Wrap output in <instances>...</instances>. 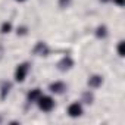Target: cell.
I'll use <instances>...</instances> for the list:
<instances>
[{
    "label": "cell",
    "instance_id": "cell-11",
    "mask_svg": "<svg viewBox=\"0 0 125 125\" xmlns=\"http://www.w3.org/2000/svg\"><path fill=\"white\" fill-rule=\"evenodd\" d=\"M93 100H94V97H93V94L90 93V91H85L84 94H83V102H85V103H93Z\"/></svg>",
    "mask_w": 125,
    "mask_h": 125
},
{
    "label": "cell",
    "instance_id": "cell-9",
    "mask_svg": "<svg viewBox=\"0 0 125 125\" xmlns=\"http://www.w3.org/2000/svg\"><path fill=\"white\" fill-rule=\"evenodd\" d=\"M10 88H12V84H10V83H3L2 91H0V99H6V96L9 94Z\"/></svg>",
    "mask_w": 125,
    "mask_h": 125
},
{
    "label": "cell",
    "instance_id": "cell-14",
    "mask_svg": "<svg viewBox=\"0 0 125 125\" xmlns=\"http://www.w3.org/2000/svg\"><path fill=\"white\" fill-rule=\"evenodd\" d=\"M71 2H72V0H59V6L65 9V8H68L71 5Z\"/></svg>",
    "mask_w": 125,
    "mask_h": 125
},
{
    "label": "cell",
    "instance_id": "cell-10",
    "mask_svg": "<svg viewBox=\"0 0 125 125\" xmlns=\"http://www.w3.org/2000/svg\"><path fill=\"white\" fill-rule=\"evenodd\" d=\"M106 35H107V28L104 25H99L96 28V37L97 38H104Z\"/></svg>",
    "mask_w": 125,
    "mask_h": 125
},
{
    "label": "cell",
    "instance_id": "cell-5",
    "mask_svg": "<svg viewBox=\"0 0 125 125\" xmlns=\"http://www.w3.org/2000/svg\"><path fill=\"white\" fill-rule=\"evenodd\" d=\"M49 90L52 93H54V94H62L66 90V85H65V83H62V81H54V83H52L49 85Z\"/></svg>",
    "mask_w": 125,
    "mask_h": 125
},
{
    "label": "cell",
    "instance_id": "cell-15",
    "mask_svg": "<svg viewBox=\"0 0 125 125\" xmlns=\"http://www.w3.org/2000/svg\"><path fill=\"white\" fill-rule=\"evenodd\" d=\"M113 3L118 5V6H124L125 5V0H113Z\"/></svg>",
    "mask_w": 125,
    "mask_h": 125
},
{
    "label": "cell",
    "instance_id": "cell-12",
    "mask_svg": "<svg viewBox=\"0 0 125 125\" xmlns=\"http://www.w3.org/2000/svg\"><path fill=\"white\" fill-rule=\"evenodd\" d=\"M10 30H12V24H10V22H5V24L2 25V28H0V31H2L3 34L10 32Z\"/></svg>",
    "mask_w": 125,
    "mask_h": 125
},
{
    "label": "cell",
    "instance_id": "cell-7",
    "mask_svg": "<svg viewBox=\"0 0 125 125\" xmlns=\"http://www.w3.org/2000/svg\"><path fill=\"white\" fill-rule=\"evenodd\" d=\"M87 84L90 88H99L103 84V77L102 75H91V77H88Z\"/></svg>",
    "mask_w": 125,
    "mask_h": 125
},
{
    "label": "cell",
    "instance_id": "cell-17",
    "mask_svg": "<svg viewBox=\"0 0 125 125\" xmlns=\"http://www.w3.org/2000/svg\"><path fill=\"white\" fill-rule=\"evenodd\" d=\"M100 2H103V3H107V2H110V0H100Z\"/></svg>",
    "mask_w": 125,
    "mask_h": 125
},
{
    "label": "cell",
    "instance_id": "cell-2",
    "mask_svg": "<svg viewBox=\"0 0 125 125\" xmlns=\"http://www.w3.org/2000/svg\"><path fill=\"white\" fill-rule=\"evenodd\" d=\"M28 72H30V63H28V62H22V63H19L16 66V69H15V75H13L15 81L16 83H24L27 75H28Z\"/></svg>",
    "mask_w": 125,
    "mask_h": 125
},
{
    "label": "cell",
    "instance_id": "cell-4",
    "mask_svg": "<svg viewBox=\"0 0 125 125\" xmlns=\"http://www.w3.org/2000/svg\"><path fill=\"white\" fill-rule=\"evenodd\" d=\"M72 66H74V60H72L69 56H63V57L57 62V69H59L60 72H66V71H69Z\"/></svg>",
    "mask_w": 125,
    "mask_h": 125
},
{
    "label": "cell",
    "instance_id": "cell-8",
    "mask_svg": "<svg viewBox=\"0 0 125 125\" xmlns=\"http://www.w3.org/2000/svg\"><path fill=\"white\" fill-rule=\"evenodd\" d=\"M41 94H43V93H41L40 88H32V90L28 91V94H27V102H28V103H35V102L40 99Z\"/></svg>",
    "mask_w": 125,
    "mask_h": 125
},
{
    "label": "cell",
    "instance_id": "cell-16",
    "mask_svg": "<svg viewBox=\"0 0 125 125\" xmlns=\"http://www.w3.org/2000/svg\"><path fill=\"white\" fill-rule=\"evenodd\" d=\"M15 2H19V3H22V2H27V0H15Z\"/></svg>",
    "mask_w": 125,
    "mask_h": 125
},
{
    "label": "cell",
    "instance_id": "cell-6",
    "mask_svg": "<svg viewBox=\"0 0 125 125\" xmlns=\"http://www.w3.org/2000/svg\"><path fill=\"white\" fill-rule=\"evenodd\" d=\"M32 53H34V54H37V56H46V54L49 53V47H47V44H46V43L38 41V43L34 46Z\"/></svg>",
    "mask_w": 125,
    "mask_h": 125
},
{
    "label": "cell",
    "instance_id": "cell-13",
    "mask_svg": "<svg viewBox=\"0 0 125 125\" xmlns=\"http://www.w3.org/2000/svg\"><path fill=\"white\" fill-rule=\"evenodd\" d=\"M118 54H119L121 57H124V41H122V40L118 43Z\"/></svg>",
    "mask_w": 125,
    "mask_h": 125
},
{
    "label": "cell",
    "instance_id": "cell-3",
    "mask_svg": "<svg viewBox=\"0 0 125 125\" xmlns=\"http://www.w3.org/2000/svg\"><path fill=\"white\" fill-rule=\"evenodd\" d=\"M83 113H84V109H83V104L80 102H74L68 106V115L71 118H80Z\"/></svg>",
    "mask_w": 125,
    "mask_h": 125
},
{
    "label": "cell",
    "instance_id": "cell-1",
    "mask_svg": "<svg viewBox=\"0 0 125 125\" xmlns=\"http://www.w3.org/2000/svg\"><path fill=\"white\" fill-rule=\"evenodd\" d=\"M37 103V106H38V109L41 110V112H52L53 109H54V100L50 97V96H40V99L35 102Z\"/></svg>",
    "mask_w": 125,
    "mask_h": 125
}]
</instances>
